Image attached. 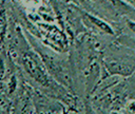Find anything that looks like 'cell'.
<instances>
[{
    "instance_id": "6da1fadb",
    "label": "cell",
    "mask_w": 135,
    "mask_h": 114,
    "mask_svg": "<svg viewBox=\"0 0 135 114\" xmlns=\"http://www.w3.org/2000/svg\"><path fill=\"white\" fill-rule=\"evenodd\" d=\"M109 70L112 72V73H115V74H120V75H130L133 73L134 71V68L128 65V64H124V63H121V62H111L109 64Z\"/></svg>"
},
{
    "instance_id": "5b68a950",
    "label": "cell",
    "mask_w": 135,
    "mask_h": 114,
    "mask_svg": "<svg viewBox=\"0 0 135 114\" xmlns=\"http://www.w3.org/2000/svg\"><path fill=\"white\" fill-rule=\"evenodd\" d=\"M134 1H135V0H134Z\"/></svg>"
},
{
    "instance_id": "277c9868",
    "label": "cell",
    "mask_w": 135,
    "mask_h": 114,
    "mask_svg": "<svg viewBox=\"0 0 135 114\" xmlns=\"http://www.w3.org/2000/svg\"><path fill=\"white\" fill-rule=\"evenodd\" d=\"M128 26L130 27V30H131L132 32L135 33V22H134V21H132V20H128Z\"/></svg>"
},
{
    "instance_id": "3957f363",
    "label": "cell",
    "mask_w": 135,
    "mask_h": 114,
    "mask_svg": "<svg viewBox=\"0 0 135 114\" xmlns=\"http://www.w3.org/2000/svg\"><path fill=\"white\" fill-rule=\"evenodd\" d=\"M3 13L4 12L0 13V40L2 39V35H3L4 28H5V16Z\"/></svg>"
},
{
    "instance_id": "7a4b0ae2",
    "label": "cell",
    "mask_w": 135,
    "mask_h": 114,
    "mask_svg": "<svg viewBox=\"0 0 135 114\" xmlns=\"http://www.w3.org/2000/svg\"><path fill=\"white\" fill-rule=\"evenodd\" d=\"M86 17L92 21V23L96 24L100 30H103V31L107 32V33H113V32H112V28H111L108 24H105L104 22H102V20H100V19H98V18H96V17H94V16H91V15H86Z\"/></svg>"
}]
</instances>
